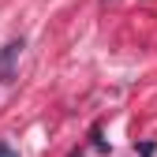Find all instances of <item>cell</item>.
<instances>
[{"label": "cell", "mask_w": 157, "mask_h": 157, "mask_svg": "<svg viewBox=\"0 0 157 157\" xmlns=\"http://www.w3.org/2000/svg\"><path fill=\"white\" fill-rule=\"evenodd\" d=\"M0 157H19V150H11L4 139H0Z\"/></svg>", "instance_id": "3"}, {"label": "cell", "mask_w": 157, "mask_h": 157, "mask_svg": "<svg viewBox=\"0 0 157 157\" xmlns=\"http://www.w3.org/2000/svg\"><path fill=\"white\" fill-rule=\"evenodd\" d=\"M135 153H139V157H153L157 146H153V142H135Z\"/></svg>", "instance_id": "2"}, {"label": "cell", "mask_w": 157, "mask_h": 157, "mask_svg": "<svg viewBox=\"0 0 157 157\" xmlns=\"http://www.w3.org/2000/svg\"><path fill=\"white\" fill-rule=\"evenodd\" d=\"M23 52V41H8L0 49V82H15V60Z\"/></svg>", "instance_id": "1"}, {"label": "cell", "mask_w": 157, "mask_h": 157, "mask_svg": "<svg viewBox=\"0 0 157 157\" xmlns=\"http://www.w3.org/2000/svg\"><path fill=\"white\" fill-rule=\"evenodd\" d=\"M67 157H82V150H71V153H67Z\"/></svg>", "instance_id": "4"}]
</instances>
